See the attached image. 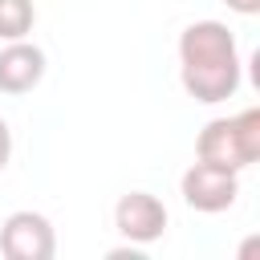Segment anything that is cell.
Returning a JSON list of instances; mask_svg holds the SVG:
<instances>
[{"mask_svg":"<svg viewBox=\"0 0 260 260\" xmlns=\"http://www.w3.org/2000/svg\"><path fill=\"white\" fill-rule=\"evenodd\" d=\"M179 81L183 89L203 102H228L240 89V49L223 20H195L179 37Z\"/></svg>","mask_w":260,"mask_h":260,"instance_id":"obj_1","label":"cell"},{"mask_svg":"<svg viewBox=\"0 0 260 260\" xmlns=\"http://www.w3.org/2000/svg\"><path fill=\"white\" fill-rule=\"evenodd\" d=\"M195 158L228 171H248L260 158V110L252 106L236 118H211L195 138Z\"/></svg>","mask_w":260,"mask_h":260,"instance_id":"obj_2","label":"cell"},{"mask_svg":"<svg viewBox=\"0 0 260 260\" xmlns=\"http://www.w3.org/2000/svg\"><path fill=\"white\" fill-rule=\"evenodd\" d=\"M179 191H183V203L203 211V215H215V211H228L240 195V171H228V167H215V162H191L179 179Z\"/></svg>","mask_w":260,"mask_h":260,"instance_id":"obj_3","label":"cell"},{"mask_svg":"<svg viewBox=\"0 0 260 260\" xmlns=\"http://www.w3.org/2000/svg\"><path fill=\"white\" fill-rule=\"evenodd\" d=\"M0 252L8 260H53L57 236L41 211H12L0 228Z\"/></svg>","mask_w":260,"mask_h":260,"instance_id":"obj_4","label":"cell"},{"mask_svg":"<svg viewBox=\"0 0 260 260\" xmlns=\"http://www.w3.org/2000/svg\"><path fill=\"white\" fill-rule=\"evenodd\" d=\"M114 228L130 240V244H154L167 232V207L158 195L150 191H130L118 199L114 207Z\"/></svg>","mask_w":260,"mask_h":260,"instance_id":"obj_5","label":"cell"},{"mask_svg":"<svg viewBox=\"0 0 260 260\" xmlns=\"http://www.w3.org/2000/svg\"><path fill=\"white\" fill-rule=\"evenodd\" d=\"M45 77V49L28 41H8L0 49V93H32Z\"/></svg>","mask_w":260,"mask_h":260,"instance_id":"obj_6","label":"cell"},{"mask_svg":"<svg viewBox=\"0 0 260 260\" xmlns=\"http://www.w3.org/2000/svg\"><path fill=\"white\" fill-rule=\"evenodd\" d=\"M37 24L32 0H0V41H24Z\"/></svg>","mask_w":260,"mask_h":260,"instance_id":"obj_7","label":"cell"},{"mask_svg":"<svg viewBox=\"0 0 260 260\" xmlns=\"http://www.w3.org/2000/svg\"><path fill=\"white\" fill-rule=\"evenodd\" d=\"M8 158H12V130H8V122L0 118V171L8 167Z\"/></svg>","mask_w":260,"mask_h":260,"instance_id":"obj_8","label":"cell"},{"mask_svg":"<svg viewBox=\"0 0 260 260\" xmlns=\"http://www.w3.org/2000/svg\"><path fill=\"white\" fill-rule=\"evenodd\" d=\"M232 12H240V16H256L260 12V0H223Z\"/></svg>","mask_w":260,"mask_h":260,"instance_id":"obj_9","label":"cell"}]
</instances>
